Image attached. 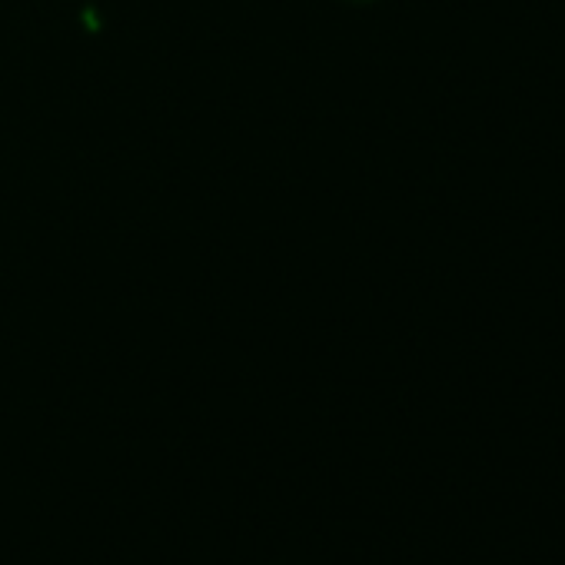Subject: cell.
Listing matches in <instances>:
<instances>
[{
    "instance_id": "obj_1",
    "label": "cell",
    "mask_w": 565,
    "mask_h": 565,
    "mask_svg": "<svg viewBox=\"0 0 565 565\" xmlns=\"http://www.w3.org/2000/svg\"><path fill=\"white\" fill-rule=\"evenodd\" d=\"M343 4H373V0H343Z\"/></svg>"
}]
</instances>
